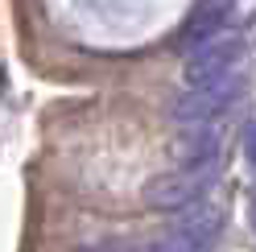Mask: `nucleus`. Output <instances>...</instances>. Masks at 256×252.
Wrapping results in <instances>:
<instances>
[{
  "label": "nucleus",
  "mask_w": 256,
  "mask_h": 252,
  "mask_svg": "<svg viewBox=\"0 0 256 252\" xmlns=\"http://www.w3.org/2000/svg\"><path fill=\"white\" fill-rule=\"evenodd\" d=\"M215 178H219V153L215 157H198V162L186 166L182 174H170L162 182H153L149 186V202L153 207H186V202L198 198Z\"/></svg>",
  "instance_id": "2"
},
{
  "label": "nucleus",
  "mask_w": 256,
  "mask_h": 252,
  "mask_svg": "<svg viewBox=\"0 0 256 252\" xmlns=\"http://www.w3.org/2000/svg\"><path fill=\"white\" fill-rule=\"evenodd\" d=\"M240 54H244L240 34H211V38H202L194 50H190V58H186V78H190L194 87L215 83V78L232 74V66L240 62Z\"/></svg>",
  "instance_id": "1"
},
{
  "label": "nucleus",
  "mask_w": 256,
  "mask_h": 252,
  "mask_svg": "<svg viewBox=\"0 0 256 252\" xmlns=\"http://www.w3.org/2000/svg\"><path fill=\"white\" fill-rule=\"evenodd\" d=\"M244 153H248V162L256 166V120L248 124V136H244Z\"/></svg>",
  "instance_id": "6"
},
{
  "label": "nucleus",
  "mask_w": 256,
  "mask_h": 252,
  "mask_svg": "<svg viewBox=\"0 0 256 252\" xmlns=\"http://www.w3.org/2000/svg\"><path fill=\"white\" fill-rule=\"evenodd\" d=\"M228 12H232V0H206V4L190 17V25H186V34L194 38V42H202V38H211L219 25H228Z\"/></svg>",
  "instance_id": "5"
},
{
  "label": "nucleus",
  "mask_w": 256,
  "mask_h": 252,
  "mask_svg": "<svg viewBox=\"0 0 256 252\" xmlns=\"http://www.w3.org/2000/svg\"><path fill=\"white\" fill-rule=\"evenodd\" d=\"M252 219H256V207H252Z\"/></svg>",
  "instance_id": "7"
},
{
  "label": "nucleus",
  "mask_w": 256,
  "mask_h": 252,
  "mask_svg": "<svg viewBox=\"0 0 256 252\" xmlns=\"http://www.w3.org/2000/svg\"><path fill=\"white\" fill-rule=\"evenodd\" d=\"M236 96H240V78L223 74V78H215V83H202L198 91H190V96L178 104V116L190 120V124H206L211 116H219Z\"/></svg>",
  "instance_id": "4"
},
{
  "label": "nucleus",
  "mask_w": 256,
  "mask_h": 252,
  "mask_svg": "<svg viewBox=\"0 0 256 252\" xmlns=\"http://www.w3.org/2000/svg\"><path fill=\"white\" fill-rule=\"evenodd\" d=\"M219 236H223V211L206 207L198 215L182 219V224H174L162 240L153 244V252H211Z\"/></svg>",
  "instance_id": "3"
}]
</instances>
